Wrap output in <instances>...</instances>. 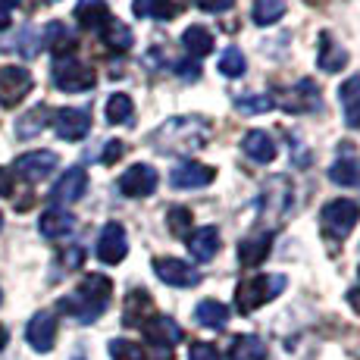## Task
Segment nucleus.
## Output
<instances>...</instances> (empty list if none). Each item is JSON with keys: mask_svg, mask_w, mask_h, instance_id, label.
<instances>
[{"mask_svg": "<svg viewBox=\"0 0 360 360\" xmlns=\"http://www.w3.org/2000/svg\"><path fill=\"white\" fill-rule=\"evenodd\" d=\"M229 360H266V345L257 335H238L229 345Z\"/></svg>", "mask_w": 360, "mask_h": 360, "instance_id": "nucleus-28", "label": "nucleus"}, {"mask_svg": "<svg viewBox=\"0 0 360 360\" xmlns=\"http://www.w3.org/2000/svg\"><path fill=\"white\" fill-rule=\"evenodd\" d=\"M241 150H245L254 163H273L276 154H279V150H276V141L263 129H251V131H248V135L241 138Z\"/></svg>", "mask_w": 360, "mask_h": 360, "instance_id": "nucleus-21", "label": "nucleus"}, {"mask_svg": "<svg viewBox=\"0 0 360 360\" xmlns=\"http://www.w3.org/2000/svg\"><path fill=\"white\" fill-rule=\"evenodd\" d=\"M182 44L191 57H207V53L213 51V34L207 32L204 25H191V29H185V34H182Z\"/></svg>", "mask_w": 360, "mask_h": 360, "instance_id": "nucleus-31", "label": "nucleus"}, {"mask_svg": "<svg viewBox=\"0 0 360 360\" xmlns=\"http://www.w3.org/2000/svg\"><path fill=\"white\" fill-rule=\"evenodd\" d=\"M188 360H219V351L210 342H191Z\"/></svg>", "mask_w": 360, "mask_h": 360, "instance_id": "nucleus-38", "label": "nucleus"}, {"mask_svg": "<svg viewBox=\"0 0 360 360\" xmlns=\"http://www.w3.org/2000/svg\"><path fill=\"white\" fill-rule=\"evenodd\" d=\"M285 16V0H254V22L276 25Z\"/></svg>", "mask_w": 360, "mask_h": 360, "instance_id": "nucleus-33", "label": "nucleus"}, {"mask_svg": "<svg viewBox=\"0 0 360 360\" xmlns=\"http://www.w3.org/2000/svg\"><path fill=\"white\" fill-rule=\"evenodd\" d=\"M176 72L182 75V79H198V75H200V66H198V60H191V63L185 60V63H176Z\"/></svg>", "mask_w": 360, "mask_h": 360, "instance_id": "nucleus-43", "label": "nucleus"}, {"mask_svg": "<svg viewBox=\"0 0 360 360\" xmlns=\"http://www.w3.org/2000/svg\"><path fill=\"white\" fill-rule=\"evenodd\" d=\"M116 188H120V195H126V198H148V195H154L157 169H154V166H148V163L129 166V169L120 176Z\"/></svg>", "mask_w": 360, "mask_h": 360, "instance_id": "nucleus-12", "label": "nucleus"}, {"mask_svg": "<svg viewBox=\"0 0 360 360\" xmlns=\"http://www.w3.org/2000/svg\"><path fill=\"white\" fill-rule=\"evenodd\" d=\"M154 273H157V279L166 282V285H172V288H195L200 282L198 269H191V263H185L179 257H157Z\"/></svg>", "mask_w": 360, "mask_h": 360, "instance_id": "nucleus-13", "label": "nucleus"}, {"mask_svg": "<svg viewBox=\"0 0 360 360\" xmlns=\"http://www.w3.org/2000/svg\"><path fill=\"white\" fill-rule=\"evenodd\" d=\"M47 116H51V110H47L44 103H38L34 110H29L22 120H16V138H34V135H41V129L47 126Z\"/></svg>", "mask_w": 360, "mask_h": 360, "instance_id": "nucleus-32", "label": "nucleus"}, {"mask_svg": "<svg viewBox=\"0 0 360 360\" xmlns=\"http://www.w3.org/2000/svg\"><path fill=\"white\" fill-rule=\"evenodd\" d=\"M245 53L238 51V47H226L223 57H219V72L226 75V79H241L245 75Z\"/></svg>", "mask_w": 360, "mask_h": 360, "instance_id": "nucleus-34", "label": "nucleus"}, {"mask_svg": "<svg viewBox=\"0 0 360 360\" xmlns=\"http://www.w3.org/2000/svg\"><path fill=\"white\" fill-rule=\"evenodd\" d=\"M282 292H285V276H251V279H241L235 288V307H238V314H254Z\"/></svg>", "mask_w": 360, "mask_h": 360, "instance_id": "nucleus-3", "label": "nucleus"}, {"mask_svg": "<svg viewBox=\"0 0 360 360\" xmlns=\"http://www.w3.org/2000/svg\"><path fill=\"white\" fill-rule=\"evenodd\" d=\"M185 248H188V254L198 263L213 260V257H217V251H219V232H217V226H200V229L188 232V235H185Z\"/></svg>", "mask_w": 360, "mask_h": 360, "instance_id": "nucleus-18", "label": "nucleus"}, {"mask_svg": "<svg viewBox=\"0 0 360 360\" xmlns=\"http://www.w3.org/2000/svg\"><path fill=\"white\" fill-rule=\"evenodd\" d=\"M122 154H126V144H122V141H107V148H103V157H101V160L107 163V166H113Z\"/></svg>", "mask_w": 360, "mask_h": 360, "instance_id": "nucleus-40", "label": "nucleus"}, {"mask_svg": "<svg viewBox=\"0 0 360 360\" xmlns=\"http://www.w3.org/2000/svg\"><path fill=\"white\" fill-rule=\"evenodd\" d=\"M57 163H60V157L53 154V150H29V154L16 157L13 169H16V176L25 179V182H44V179L57 169Z\"/></svg>", "mask_w": 360, "mask_h": 360, "instance_id": "nucleus-11", "label": "nucleus"}, {"mask_svg": "<svg viewBox=\"0 0 360 360\" xmlns=\"http://www.w3.org/2000/svg\"><path fill=\"white\" fill-rule=\"evenodd\" d=\"M269 251H273V232H260L238 245V260L241 266H260L269 257Z\"/></svg>", "mask_w": 360, "mask_h": 360, "instance_id": "nucleus-22", "label": "nucleus"}, {"mask_svg": "<svg viewBox=\"0 0 360 360\" xmlns=\"http://www.w3.org/2000/svg\"><path fill=\"white\" fill-rule=\"evenodd\" d=\"M345 63H348V51H345L342 44H335L329 32H323L320 47H316V66H320L323 72H338Z\"/></svg>", "mask_w": 360, "mask_h": 360, "instance_id": "nucleus-25", "label": "nucleus"}, {"mask_svg": "<svg viewBox=\"0 0 360 360\" xmlns=\"http://www.w3.org/2000/svg\"><path fill=\"white\" fill-rule=\"evenodd\" d=\"M110 360H148L141 345L129 342V338H113L110 342Z\"/></svg>", "mask_w": 360, "mask_h": 360, "instance_id": "nucleus-36", "label": "nucleus"}, {"mask_svg": "<svg viewBox=\"0 0 360 360\" xmlns=\"http://www.w3.org/2000/svg\"><path fill=\"white\" fill-rule=\"evenodd\" d=\"M16 6H19V0H0V32L10 25V16H13Z\"/></svg>", "mask_w": 360, "mask_h": 360, "instance_id": "nucleus-42", "label": "nucleus"}, {"mask_svg": "<svg viewBox=\"0 0 360 360\" xmlns=\"http://www.w3.org/2000/svg\"><path fill=\"white\" fill-rule=\"evenodd\" d=\"M25 342L38 354H47L53 348V342H57V320H53V314H47V310L34 314L29 320V326H25Z\"/></svg>", "mask_w": 360, "mask_h": 360, "instance_id": "nucleus-16", "label": "nucleus"}, {"mask_svg": "<svg viewBox=\"0 0 360 360\" xmlns=\"http://www.w3.org/2000/svg\"><path fill=\"white\" fill-rule=\"evenodd\" d=\"M0 229H4V213H0Z\"/></svg>", "mask_w": 360, "mask_h": 360, "instance_id": "nucleus-46", "label": "nucleus"}, {"mask_svg": "<svg viewBox=\"0 0 360 360\" xmlns=\"http://www.w3.org/2000/svg\"><path fill=\"white\" fill-rule=\"evenodd\" d=\"M357 219H360V207L348 198H338V200H329V204L323 207L320 229L326 235V241L338 245V241H345L351 235V229L357 226Z\"/></svg>", "mask_w": 360, "mask_h": 360, "instance_id": "nucleus-5", "label": "nucleus"}, {"mask_svg": "<svg viewBox=\"0 0 360 360\" xmlns=\"http://www.w3.org/2000/svg\"><path fill=\"white\" fill-rule=\"evenodd\" d=\"M348 304L360 314V288H351V292H348Z\"/></svg>", "mask_w": 360, "mask_h": 360, "instance_id": "nucleus-45", "label": "nucleus"}, {"mask_svg": "<svg viewBox=\"0 0 360 360\" xmlns=\"http://www.w3.org/2000/svg\"><path fill=\"white\" fill-rule=\"evenodd\" d=\"M82 260H85V251H82L79 245H72V248H69V254H63L66 269H79V266H82Z\"/></svg>", "mask_w": 360, "mask_h": 360, "instance_id": "nucleus-41", "label": "nucleus"}, {"mask_svg": "<svg viewBox=\"0 0 360 360\" xmlns=\"http://www.w3.org/2000/svg\"><path fill=\"white\" fill-rule=\"evenodd\" d=\"M320 107V88L310 79H301L288 91V98H282V110H288V113H316Z\"/></svg>", "mask_w": 360, "mask_h": 360, "instance_id": "nucleus-17", "label": "nucleus"}, {"mask_svg": "<svg viewBox=\"0 0 360 360\" xmlns=\"http://www.w3.org/2000/svg\"><path fill=\"white\" fill-rule=\"evenodd\" d=\"M34 79L25 66H4L0 69V107L13 110L25 101V94L32 91Z\"/></svg>", "mask_w": 360, "mask_h": 360, "instance_id": "nucleus-8", "label": "nucleus"}, {"mask_svg": "<svg viewBox=\"0 0 360 360\" xmlns=\"http://www.w3.org/2000/svg\"><path fill=\"white\" fill-rule=\"evenodd\" d=\"M273 107H276V101L269 98V94H245V98L235 101V110H238V113H248V116L266 113V110H273Z\"/></svg>", "mask_w": 360, "mask_h": 360, "instance_id": "nucleus-35", "label": "nucleus"}, {"mask_svg": "<svg viewBox=\"0 0 360 360\" xmlns=\"http://www.w3.org/2000/svg\"><path fill=\"white\" fill-rule=\"evenodd\" d=\"M338 103H342L348 129H360V75H351L348 82H342V88H338Z\"/></svg>", "mask_w": 360, "mask_h": 360, "instance_id": "nucleus-23", "label": "nucleus"}, {"mask_svg": "<svg viewBox=\"0 0 360 360\" xmlns=\"http://www.w3.org/2000/svg\"><path fill=\"white\" fill-rule=\"evenodd\" d=\"M0 195H4V198H10V195H13V179H10V169H4V166H0Z\"/></svg>", "mask_w": 360, "mask_h": 360, "instance_id": "nucleus-44", "label": "nucleus"}, {"mask_svg": "<svg viewBox=\"0 0 360 360\" xmlns=\"http://www.w3.org/2000/svg\"><path fill=\"white\" fill-rule=\"evenodd\" d=\"M38 229L44 238H66V235L75 229V217L66 210V207H51V210L41 213Z\"/></svg>", "mask_w": 360, "mask_h": 360, "instance_id": "nucleus-20", "label": "nucleus"}, {"mask_svg": "<svg viewBox=\"0 0 360 360\" xmlns=\"http://www.w3.org/2000/svg\"><path fill=\"white\" fill-rule=\"evenodd\" d=\"M94 254H98L101 263H107V266H116V263L126 260L129 254V235L122 229L120 223H107L98 235V248H94Z\"/></svg>", "mask_w": 360, "mask_h": 360, "instance_id": "nucleus-10", "label": "nucleus"}, {"mask_svg": "<svg viewBox=\"0 0 360 360\" xmlns=\"http://www.w3.org/2000/svg\"><path fill=\"white\" fill-rule=\"evenodd\" d=\"M85 191H88V172L82 169V166H72L51 188V200H53V207H66V204H75V200L85 198Z\"/></svg>", "mask_w": 360, "mask_h": 360, "instance_id": "nucleus-14", "label": "nucleus"}, {"mask_svg": "<svg viewBox=\"0 0 360 360\" xmlns=\"http://www.w3.org/2000/svg\"><path fill=\"white\" fill-rule=\"evenodd\" d=\"M329 179L342 188H351V185H360V163L354 157H342L329 166Z\"/></svg>", "mask_w": 360, "mask_h": 360, "instance_id": "nucleus-30", "label": "nucleus"}, {"mask_svg": "<svg viewBox=\"0 0 360 360\" xmlns=\"http://www.w3.org/2000/svg\"><path fill=\"white\" fill-rule=\"evenodd\" d=\"M169 232L172 235H188L191 232V210L188 207H172L169 210Z\"/></svg>", "mask_w": 360, "mask_h": 360, "instance_id": "nucleus-37", "label": "nucleus"}, {"mask_svg": "<svg viewBox=\"0 0 360 360\" xmlns=\"http://www.w3.org/2000/svg\"><path fill=\"white\" fill-rule=\"evenodd\" d=\"M141 335L160 357H169L172 348L182 342V329H179L169 316H148V320L141 323Z\"/></svg>", "mask_w": 360, "mask_h": 360, "instance_id": "nucleus-7", "label": "nucleus"}, {"mask_svg": "<svg viewBox=\"0 0 360 360\" xmlns=\"http://www.w3.org/2000/svg\"><path fill=\"white\" fill-rule=\"evenodd\" d=\"M295 207V185L288 176H269L260 191V217L269 226L285 223V217Z\"/></svg>", "mask_w": 360, "mask_h": 360, "instance_id": "nucleus-4", "label": "nucleus"}, {"mask_svg": "<svg viewBox=\"0 0 360 360\" xmlns=\"http://www.w3.org/2000/svg\"><path fill=\"white\" fill-rule=\"evenodd\" d=\"M51 126L63 141H82L91 131V113L82 107H63L51 113Z\"/></svg>", "mask_w": 360, "mask_h": 360, "instance_id": "nucleus-9", "label": "nucleus"}, {"mask_svg": "<svg viewBox=\"0 0 360 360\" xmlns=\"http://www.w3.org/2000/svg\"><path fill=\"white\" fill-rule=\"evenodd\" d=\"M103 113H107V122H113V126H129L131 116H135V103H131L129 94L116 91V94H110Z\"/></svg>", "mask_w": 360, "mask_h": 360, "instance_id": "nucleus-29", "label": "nucleus"}, {"mask_svg": "<svg viewBox=\"0 0 360 360\" xmlns=\"http://www.w3.org/2000/svg\"><path fill=\"white\" fill-rule=\"evenodd\" d=\"M204 13H229L235 6V0H195Z\"/></svg>", "mask_w": 360, "mask_h": 360, "instance_id": "nucleus-39", "label": "nucleus"}, {"mask_svg": "<svg viewBox=\"0 0 360 360\" xmlns=\"http://www.w3.org/2000/svg\"><path fill=\"white\" fill-rule=\"evenodd\" d=\"M185 6H188V0H135L131 13H135L138 19H163V22H169Z\"/></svg>", "mask_w": 360, "mask_h": 360, "instance_id": "nucleus-19", "label": "nucleus"}, {"mask_svg": "<svg viewBox=\"0 0 360 360\" xmlns=\"http://www.w3.org/2000/svg\"><path fill=\"white\" fill-rule=\"evenodd\" d=\"M217 179V169L207 163H195V160H185L179 163L176 169L169 172V185L172 188H207V185Z\"/></svg>", "mask_w": 360, "mask_h": 360, "instance_id": "nucleus-15", "label": "nucleus"}, {"mask_svg": "<svg viewBox=\"0 0 360 360\" xmlns=\"http://www.w3.org/2000/svg\"><path fill=\"white\" fill-rule=\"evenodd\" d=\"M53 85L66 94H82V91H91L98 85V75H94L91 66H85L82 60H75L72 53L66 57H53V72H51Z\"/></svg>", "mask_w": 360, "mask_h": 360, "instance_id": "nucleus-6", "label": "nucleus"}, {"mask_svg": "<svg viewBox=\"0 0 360 360\" xmlns=\"http://www.w3.org/2000/svg\"><path fill=\"white\" fill-rule=\"evenodd\" d=\"M110 295H113V282L107 279L103 273H91L79 282L72 295H66L63 301L57 304L60 314L72 316L79 323H94L103 310L110 307Z\"/></svg>", "mask_w": 360, "mask_h": 360, "instance_id": "nucleus-2", "label": "nucleus"}, {"mask_svg": "<svg viewBox=\"0 0 360 360\" xmlns=\"http://www.w3.org/2000/svg\"><path fill=\"white\" fill-rule=\"evenodd\" d=\"M75 19H79L82 29L101 32L103 25L113 19V13L107 10V4H103V0H79V6H75Z\"/></svg>", "mask_w": 360, "mask_h": 360, "instance_id": "nucleus-24", "label": "nucleus"}, {"mask_svg": "<svg viewBox=\"0 0 360 360\" xmlns=\"http://www.w3.org/2000/svg\"><path fill=\"white\" fill-rule=\"evenodd\" d=\"M0 304H4V292H0Z\"/></svg>", "mask_w": 360, "mask_h": 360, "instance_id": "nucleus-47", "label": "nucleus"}, {"mask_svg": "<svg viewBox=\"0 0 360 360\" xmlns=\"http://www.w3.org/2000/svg\"><path fill=\"white\" fill-rule=\"evenodd\" d=\"M195 320L200 323L204 329H226V323H229V307H226L223 301H200L195 307Z\"/></svg>", "mask_w": 360, "mask_h": 360, "instance_id": "nucleus-26", "label": "nucleus"}, {"mask_svg": "<svg viewBox=\"0 0 360 360\" xmlns=\"http://www.w3.org/2000/svg\"><path fill=\"white\" fill-rule=\"evenodd\" d=\"M213 135V126L200 116H172L150 135V144L160 154H195L204 150Z\"/></svg>", "mask_w": 360, "mask_h": 360, "instance_id": "nucleus-1", "label": "nucleus"}, {"mask_svg": "<svg viewBox=\"0 0 360 360\" xmlns=\"http://www.w3.org/2000/svg\"><path fill=\"white\" fill-rule=\"evenodd\" d=\"M98 38H101V44H107L110 51H120V53H126L129 47L135 44V34H131V29L122 25L120 19H110V22L98 32Z\"/></svg>", "mask_w": 360, "mask_h": 360, "instance_id": "nucleus-27", "label": "nucleus"}]
</instances>
